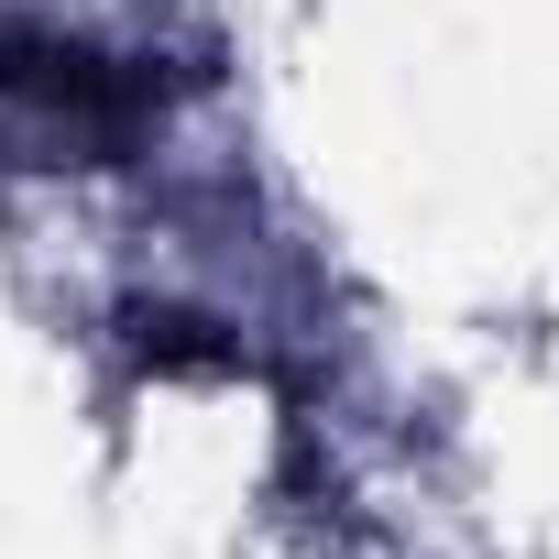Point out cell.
Listing matches in <instances>:
<instances>
[{
  "mask_svg": "<svg viewBox=\"0 0 559 559\" xmlns=\"http://www.w3.org/2000/svg\"><path fill=\"white\" fill-rule=\"evenodd\" d=\"M0 88L12 99H45V110H132V78H110L88 45H0Z\"/></svg>",
  "mask_w": 559,
  "mask_h": 559,
  "instance_id": "1",
  "label": "cell"
}]
</instances>
